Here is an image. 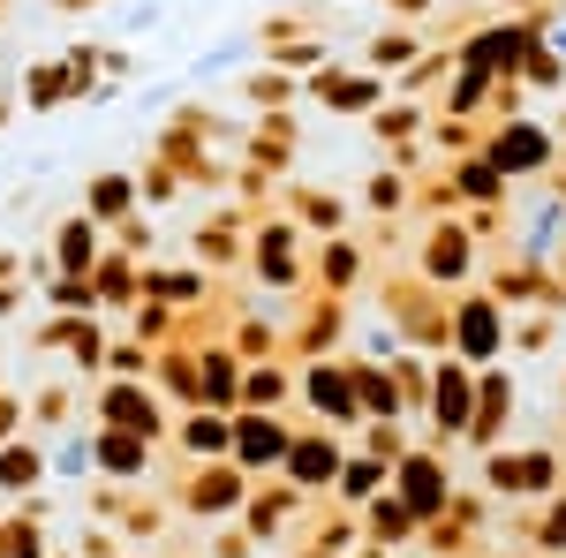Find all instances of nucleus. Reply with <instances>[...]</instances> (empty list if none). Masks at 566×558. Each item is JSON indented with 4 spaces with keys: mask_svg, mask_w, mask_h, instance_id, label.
Masks as SVG:
<instances>
[{
    "mask_svg": "<svg viewBox=\"0 0 566 558\" xmlns=\"http://www.w3.org/2000/svg\"><path fill=\"white\" fill-rule=\"evenodd\" d=\"M53 242H61V250H53V257H61V272H91V257H98V242H91V219H69Z\"/></svg>",
    "mask_w": 566,
    "mask_h": 558,
    "instance_id": "obj_1",
    "label": "nucleus"
},
{
    "mask_svg": "<svg viewBox=\"0 0 566 558\" xmlns=\"http://www.w3.org/2000/svg\"><path fill=\"white\" fill-rule=\"evenodd\" d=\"M0 483H8V491L39 483V453H31V445H8V453H0Z\"/></svg>",
    "mask_w": 566,
    "mask_h": 558,
    "instance_id": "obj_2",
    "label": "nucleus"
}]
</instances>
